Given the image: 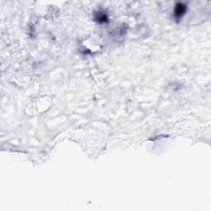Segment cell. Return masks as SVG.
<instances>
[{"label":"cell","mask_w":211,"mask_h":211,"mask_svg":"<svg viewBox=\"0 0 211 211\" xmlns=\"http://www.w3.org/2000/svg\"><path fill=\"white\" fill-rule=\"evenodd\" d=\"M186 5L181 3V2H179V3H176V4L175 10H174V15H175L176 19H180L184 16V14L186 13Z\"/></svg>","instance_id":"cell-1"},{"label":"cell","mask_w":211,"mask_h":211,"mask_svg":"<svg viewBox=\"0 0 211 211\" xmlns=\"http://www.w3.org/2000/svg\"><path fill=\"white\" fill-rule=\"evenodd\" d=\"M96 20L99 22L100 23L102 22H106L107 21V17L105 13H102V12H98L96 16Z\"/></svg>","instance_id":"cell-2"}]
</instances>
